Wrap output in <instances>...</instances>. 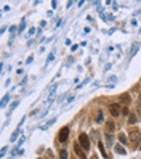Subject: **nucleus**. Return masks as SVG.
<instances>
[{
  "mask_svg": "<svg viewBox=\"0 0 141 159\" xmlns=\"http://www.w3.org/2000/svg\"><path fill=\"white\" fill-rule=\"evenodd\" d=\"M140 140H141V132L138 129H133L132 132L128 133V141H130V145L132 146H138V145H141Z\"/></svg>",
  "mask_w": 141,
  "mask_h": 159,
  "instance_id": "nucleus-1",
  "label": "nucleus"
},
{
  "mask_svg": "<svg viewBox=\"0 0 141 159\" xmlns=\"http://www.w3.org/2000/svg\"><path fill=\"white\" fill-rule=\"evenodd\" d=\"M79 143H80V146L84 149H88L90 148V138H88V135L87 133H80L79 135Z\"/></svg>",
  "mask_w": 141,
  "mask_h": 159,
  "instance_id": "nucleus-2",
  "label": "nucleus"
},
{
  "mask_svg": "<svg viewBox=\"0 0 141 159\" xmlns=\"http://www.w3.org/2000/svg\"><path fill=\"white\" fill-rule=\"evenodd\" d=\"M74 153H76V156H79L80 159H87V154L84 153V148L80 146V143H76V145H74Z\"/></svg>",
  "mask_w": 141,
  "mask_h": 159,
  "instance_id": "nucleus-3",
  "label": "nucleus"
},
{
  "mask_svg": "<svg viewBox=\"0 0 141 159\" xmlns=\"http://www.w3.org/2000/svg\"><path fill=\"white\" fill-rule=\"evenodd\" d=\"M69 137V127H63L60 130V135H58V138H60V141H66Z\"/></svg>",
  "mask_w": 141,
  "mask_h": 159,
  "instance_id": "nucleus-4",
  "label": "nucleus"
},
{
  "mask_svg": "<svg viewBox=\"0 0 141 159\" xmlns=\"http://www.w3.org/2000/svg\"><path fill=\"white\" fill-rule=\"evenodd\" d=\"M114 151H116V153H119V154H122V156L127 154V149H125L122 145H116V146H114Z\"/></svg>",
  "mask_w": 141,
  "mask_h": 159,
  "instance_id": "nucleus-5",
  "label": "nucleus"
},
{
  "mask_svg": "<svg viewBox=\"0 0 141 159\" xmlns=\"http://www.w3.org/2000/svg\"><path fill=\"white\" fill-rule=\"evenodd\" d=\"M109 111H111L112 116H119V113H120V111H119V105H111V106H109Z\"/></svg>",
  "mask_w": 141,
  "mask_h": 159,
  "instance_id": "nucleus-6",
  "label": "nucleus"
},
{
  "mask_svg": "<svg viewBox=\"0 0 141 159\" xmlns=\"http://www.w3.org/2000/svg\"><path fill=\"white\" fill-rule=\"evenodd\" d=\"M116 129L114 122L112 121H108V124H106V133H112V130Z\"/></svg>",
  "mask_w": 141,
  "mask_h": 159,
  "instance_id": "nucleus-7",
  "label": "nucleus"
},
{
  "mask_svg": "<svg viewBox=\"0 0 141 159\" xmlns=\"http://www.w3.org/2000/svg\"><path fill=\"white\" fill-rule=\"evenodd\" d=\"M98 148H100L101 154H103V158H108V153H106V149H104V145H103V141H98Z\"/></svg>",
  "mask_w": 141,
  "mask_h": 159,
  "instance_id": "nucleus-8",
  "label": "nucleus"
},
{
  "mask_svg": "<svg viewBox=\"0 0 141 159\" xmlns=\"http://www.w3.org/2000/svg\"><path fill=\"white\" fill-rule=\"evenodd\" d=\"M120 101H122L124 105H128V103H130V97L125 93V95H122V97H120Z\"/></svg>",
  "mask_w": 141,
  "mask_h": 159,
  "instance_id": "nucleus-9",
  "label": "nucleus"
},
{
  "mask_svg": "<svg viewBox=\"0 0 141 159\" xmlns=\"http://www.w3.org/2000/svg\"><path fill=\"white\" fill-rule=\"evenodd\" d=\"M60 159H68V151H66V149L60 151Z\"/></svg>",
  "mask_w": 141,
  "mask_h": 159,
  "instance_id": "nucleus-10",
  "label": "nucleus"
},
{
  "mask_svg": "<svg viewBox=\"0 0 141 159\" xmlns=\"http://www.w3.org/2000/svg\"><path fill=\"white\" fill-rule=\"evenodd\" d=\"M119 141L122 143V145L127 143V137H125V133H120V135H119Z\"/></svg>",
  "mask_w": 141,
  "mask_h": 159,
  "instance_id": "nucleus-11",
  "label": "nucleus"
},
{
  "mask_svg": "<svg viewBox=\"0 0 141 159\" xmlns=\"http://www.w3.org/2000/svg\"><path fill=\"white\" fill-rule=\"evenodd\" d=\"M128 121H130V124H135V122H136V116H135V114H130Z\"/></svg>",
  "mask_w": 141,
  "mask_h": 159,
  "instance_id": "nucleus-12",
  "label": "nucleus"
},
{
  "mask_svg": "<svg viewBox=\"0 0 141 159\" xmlns=\"http://www.w3.org/2000/svg\"><path fill=\"white\" fill-rule=\"evenodd\" d=\"M96 121H98V122H100V121H103V113H101V111L96 114Z\"/></svg>",
  "mask_w": 141,
  "mask_h": 159,
  "instance_id": "nucleus-13",
  "label": "nucleus"
},
{
  "mask_svg": "<svg viewBox=\"0 0 141 159\" xmlns=\"http://www.w3.org/2000/svg\"><path fill=\"white\" fill-rule=\"evenodd\" d=\"M136 48H138V43H135V47H133V48H132V56H133V55H135V51H136Z\"/></svg>",
  "mask_w": 141,
  "mask_h": 159,
  "instance_id": "nucleus-14",
  "label": "nucleus"
},
{
  "mask_svg": "<svg viewBox=\"0 0 141 159\" xmlns=\"http://www.w3.org/2000/svg\"><path fill=\"white\" fill-rule=\"evenodd\" d=\"M108 143H109V145H112V135L111 133H108Z\"/></svg>",
  "mask_w": 141,
  "mask_h": 159,
  "instance_id": "nucleus-15",
  "label": "nucleus"
},
{
  "mask_svg": "<svg viewBox=\"0 0 141 159\" xmlns=\"http://www.w3.org/2000/svg\"><path fill=\"white\" fill-rule=\"evenodd\" d=\"M8 98H10V97H8V95H7V97H5V98H3V100H2V106H5V103H7V101H8Z\"/></svg>",
  "mask_w": 141,
  "mask_h": 159,
  "instance_id": "nucleus-16",
  "label": "nucleus"
},
{
  "mask_svg": "<svg viewBox=\"0 0 141 159\" xmlns=\"http://www.w3.org/2000/svg\"><path fill=\"white\" fill-rule=\"evenodd\" d=\"M18 135H19L18 132H15V133H13V137H11V141H15V140H16V138H18Z\"/></svg>",
  "mask_w": 141,
  "mask_h": 159,
  "instance_id": "nucleus-17",
  "label": "nucleus"
},
{
  "mask_svg": "<svg viewBox=\"0 0 141 159\" xmlns=\"http://www.w3.org/2000/svg\"><path fill=\"white\" fill-rule=\"evenodd\" d=\"M92 159H98V156H93V158H92Z\"/></svg>",
  "mask_w": 141,
  "mask_h": 159,
  "instance_id": "nucleus-18",
  "label": "nucleus"
},
{
  "mask_svg": "<svg viewBox=\"0 0 141 159\" xmlns=\"http://www.w3.org/2000/svg\"><path fill=\"white\" fill-rule=\"evenodd\" d=\"M140 103H141V100H140ZM140 109H141V108H140ZM140 113H141V111H140Z\"/></svg>",
  "mask_w": 141,
  "mask_h": 159,
  "instance_id": "nucleus-19",
  "label": "nucleus"
},
{
  "mask_svg": "<svg viewBox=\"0 0 141 159\" xmlns=\"http://www.w3.org/2000/svg\"><path fill=\"white\" fill-rule=\"evenodd\" d=\"M140 149H141V145H140Z\"/></svg>",
  "mask_w": 141,
  "mask_h": 159,
  "instance_id": "nucleus-20",
  "label": "nucleus"
}]
</instances>
